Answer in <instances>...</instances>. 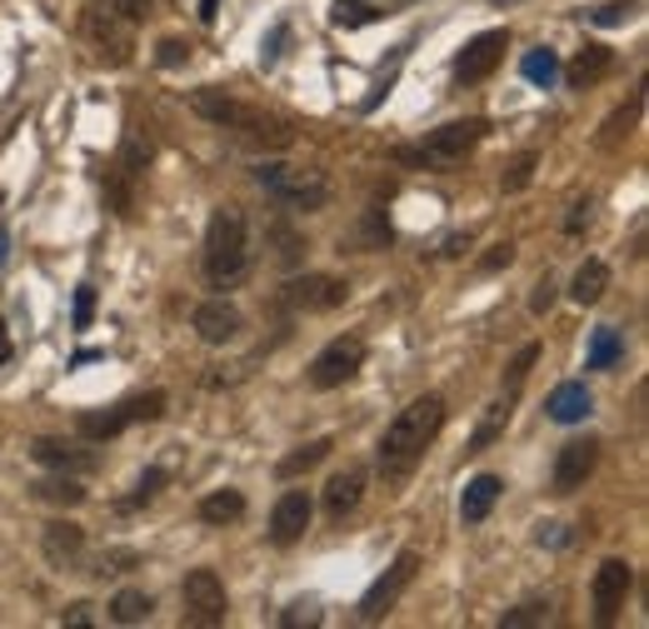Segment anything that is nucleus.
I'll return each mask as SVG.
<instances>
[{
    "mask_svg": "<svg viewBox=\"0 0 649 629\" xmlns=\"http://www.w3.org/2000/svg\"><path fill=\"white\" fill-rule=\"evenodd\" d=\"M439 425H445V399H439V395L409 399V405L385 425V435H379V455H375L379 459V475H385V479H405L409 469L425 459V449L435 445Z\"/></svg>",
    "mask_w": 649,
    "mask_h": 629,
    "instance_id": "nucleus-1",
    "label": "nucleus"
},
{
    "mask_svg": "<svg viewBox=\"0 0 649 629\" xmlns=\"http://www.w3.org/2000/svg\"><path fill=\"white\" fill-rule=\"evenodd\" d=\"M250 275V225L240 205H215L205 225V280L215 290H230Z\"/></svg>",
    "mask_w": 649,
    "mask_h": 629,
    "instance_id": "nucleus-2",
    "label": "nucleus"
},
{
    "mask_svg": "<svg viewBox=\"0 0 649 629\" xmlns=\"http://www.w3.org/2000/svg\"><path fill=\"white\" fill-rule=\"evenodd\" d=\"M255 185L265 190V195H275L280 205L305 210V215L329 205V180L320 175V170H295V165H280V160H260Z\"/></svg>",
    "mask_w": 649,
    "mask_h": 629,
    "instance_id": "nucleus-3",
    "label": "nucleus"
},
{
    "mask_svg": "<svg viewBox=\"0 0 649 629\" xmlns=\"http://www.w3.org/2000/svg\"><path fill=\"white\" fill-rule=\"evenodd\" d=\"M485 130H489L485 120H455V125L429 130L419 145H405V150H395V155L409 160V165H425V170H449V165H459V160L479 145V135H485Z\"/></svg>",
    "mask_w": 649,
    "mask_h": 629,
    "instance_id": "nucleus-4",
    "label": "nucleus"
},
{
    "mask_svg": "<svg viewBox=\"0 0 649 629\" xmlns=\"http://www.w3.org/2000/svg\"><path fill=\"white\" fill-rule=\"evenodd\" d=\"M80 35H85L90 55L105 60V65H130V60H135V26H130L115 6L85 10V16H80Z\"/></svg>",
    "mask_w": 649,
    "mask_h": 629,
    "instance_id": "nucleus-5",
    "label": "nucleus"
},
{
    "mask_svg": "<svg viewBox=\"0 0 649 629\" xmlns=\"http://www.w3.org/2000/svg\"><path fill=\"white\" fill-rule=\"evenodd\" d=\"M160 415H165V389H150V395L120 399V405L105 409V415H80V435L85 439H115L120 429L150 425V419H160Z\"/></svg>",
    "mask_w": 649,
    "mask_h": 629,
    "instance_id": "nucleus-6",
    "label": "nucleus"
},
{
    "mask_svg": "<svg viewBox=\"0 0 649 629\" xmlns=\"http://www.w3.org/2000/svg\"><path fill=\"white\" fill-rule=\"evenodd\" d=\"M180 605H185V625L195 629H215L225 625V585H220L215 569H190L185 585H180Z\"/></svg>",
    "mask_w": 649,
    "mask_h": 629,
    "instance_id": "nucleus-7",
    "label": "nucleus"
},
{
    "mask_svg": "<svg viewBox=\"0 0 649 629\" xmlns=\"http://www.w3.org/2000/svg\"><path fill=\"white\" fill-rule=\"evenodd\" d=\"M365 365V339L359 335H335L315 359H310V385L315 389H339L345 379L359 375Z\"/></svg>",
    "mask_w": 649,
    "mask_h": 629,
    "instance_id": "nucleus-8",
    "label": "nucleus"
},
{
    "mask_svg": "<svg viewBox=\"0 0 649 629\" xmlns=\"http://www.w3.org/2000/svg\"><path fill=\"white\" fill-rule=\"evenodd\" d=\"M415 569H419V555H415V549H399L395 565H389L385 575L369 585V595L359 599V619H369V625H375V619H385L389 609H395V599L415 585Z\"/></svg>",
    "mask_w": 649,
    "mask_h": 629,
    "instance_id": "nucleus-9",
    "label": "nucleus"
},
{
    "mask_svg": "<svg viewBox=\"0 0 649 629\" xmlns=\"http://www.w3.org/2000/svg\"><path fill=\"white\" fill-rule=\"evenodd\" d=\"M225 130H235V135L255 150H290V140H295V130H290L285 120L260 110V105H245V100H235V115L225 120Z\"/></svg>",
    "mask_w": 649,
    "mask_h": 629,
    "instance_id": "nucleus-10",
    "label": "nucleus"
},
{
    "mask_svg": "<svg viewBox=\"0 0 649 629\" xmlns=\"http://www.w3.org/2000/svg\"><path fill=\"white\" fill-rule=\"evenodd\" d=\"M629 585H635V569H629L625 559H605V565L595 569V585H589V599H595V619H599V625H609V619H615L619 609H625Z\"/></svg>",
    "mask_w": 649,
    "mask_h": 629,
    "instance_id": "nucleus-11",
    "label": "nucleus"
},
{
    "mask_svg": "<svg viewBox=\"0 0 649 629\" xmlns=\"http://www.w3.org/2000/svg\"><path fill=\"white\" fill-rule=\"evenodd\" d=\"M595 465H599V439L595 435L559 445V455H555V495H575V489H585V479L595 475Z\"/></svg>",
    "mask_w": 649,
    "mask_h": 629,
    "instance_id": "nucleus-12",
    "label": "nucleus"
},
{
    "mask_svg": "<svg viewBox=\"0 0 649 629\" xmlns=\"http://www.w3.org/2000/svg\"><path fill=\"white\" fill-rule=\"evenodd\" d=\"M505 50H509V35H505V30H485V35H475L465 50H459L455 75L465 80V85H479V80L495 75V65L505 60Z\"/></svg>",
    "mask_w": 649,
    "mask_h": 629,
    "instance_id": "nucleus-13",
    "label": "nucleus"
},
{
    "mask_svg": "<svg viewBox=\"0 0 649 629\" xmlns=\"http://www.w3.org/2000/svg\"><path fill=\"white\" fill-rule=\"evenodd\" d=\"M345 295H349V285L339 275H300V280H290L285 285V305H295V310H335V305H345Z\"/></svg>",
    "mask_w": 649,
    "mask_h": 629,
    "instance_id": "nucleus-14",
    "label": "nucleus"
},
{
    "mask_svg": "<svg viewBox=\"0 0 649 629\" xmlns=\"http://www.w3.org/2000/svg\"><path fill=\"white\" fill-rule=\"evenodd\" d=\"M310 515H315V505H310L305 489H285V495L275 499V509H270V539H275V545H295L310 529Z\"/></svg>",
    "mask_w": 649,
    "mask_h": 629,
    "instance_id": "nucleus-15",
    "label": "nucleus"
},
{
    "mask_svg": "<svg viewBox=\"0 0 649 629\" xmlns=\"http://www.w3.org/2000/svg\"><path fill=\"white\" fill-rule=\"evenodd\" d=\"M190 325H195V335L205 339V345H230V339L245 329V315H240L230 300H205V305H195Z\"/></svg>",
    "mask_w": 649,
    "mask_h": 629,
    "instance_id": "nucleus-16",
    "label": "nucleus"
},
{
    "mask_svg": "<svg viewBox=\"0 0 649 629\" xmlns=\"http://www.w3.org/2000/svg\"><path fill=\"white\" fill-rule=\"evenodd\" d=\"M30 455H36L40 465H50V469H65V475H85V469H95V465H100L95 449L75 445V439H55V435L30 439Z\"/></svg>",
    "mask_w": 649,
    "mask_h": 629,
    "instance_id": "nucleus-17",
    "label": "nucleus"
},
{
    "mask_svg": "<svg viewBox=\"0 0 649 629\" xmlns=\"http://www.w3.org/2000/svg\"><path fill=\"white\" fill-rule=\"evenodd\" d=\"M40 549L55 569H75L85 559V529L70 525V519H50L45 535H40Z\"/></svg>",
    "mask_w": 649,
    "mask_h": 629,
    "instance_id": "nucleus-18",
    "label": "nucleus"
},
{
    "mask_svg": "<svg viewBox=\"0 0 649 629\" xmlns=\"http://www.w3.org/2000/svg\"><path fill=\"white\" fill-rule=\"evenodd\" d=\"M365 465H345V469H335L329 475V485H325V515L329 519H345L349 509L359 505V495H365Z\"/></svg>",
    "mask_w": 649,
    "mask_h": 629,
    "instance_id": "nucleus-19",
    "label": "nucleus"
},
{
    "mask_svg": "<svg viewBox=\"0 0 649 629\" xmlns=\"http://www.w3.org/2000/svg\"><path fill=\"white\" fill-rule=\"evenodd\" d=\"M549 419L555 425H579V419L595 409V399H589V389H585V379H565V385H555V395H549Z\"/></svg>",
    "mask_w": 649,
    "mask_h": 629,
    "instance_id": "nucleus-20",
    "label": "nucleus"
},
{
    "mask_svg": "<svg viewBox=\"0 0 649 629\" xmlns=\"http://www.w3.org/2000/svg\"><path fill=\"white\" fill-rule=\"evenodd\" d=\"M495 499H499V475H475L465 485V495H459V519L465 525H485Z\"/></svg>",
    "mask_w": 649,
    "mask_h": 629,
    "instance_id": "nucleus-21",
    "label": "nucleus"
},
{
    "mask_svg": "<svg viewBox=\"0 0 649 629\" xmlns=\"http://www.w3.org/2000/svg\"><path fill=\"white\" fill-rule=\"evenodd\" d=\"M609 65H615V50H609V45H585L575 60H569L565 80H569L575 90H585V85H595V80H605Z\"/></svg>",
    "mask_w": 649,
    "mask_h": 629,
    "instance_id": "nucleus-22",
    "label": "nucleus"
},
{
    "mask_svg": "<svg viewBox=\"0 0 649 629\" xmlns=\"http://www.w3.org/2000/svg\"><path fill=\"white\" fill-rule=\"evenodd\" d=\"M509 415H515V395H499L495 405H485V415H479V425H475V435H469V455H479V449H489L499 435H505V425H509Z\"/></svg>",
    "mask_w": 649,
    "mask_h": 629,
    "instance_id": "nucleus-23",
    "label": "nucleus"
},
{
    "mask_svg": "<svg viewBox=\"0 0 649 629\" xmlns=\"http://www.w3.org/2000/svg\"><path fill=\"white\" fill-rule=\"evenodd\" d=\"M609 290V265L605 260H585V265L575 270V280H569V295H575V305H599Z\"/></svg>",
    "mask_w": 649,
    "mask_h": 629,
    "instance_id": "nucleus-24",
    "label": "nucleus"
},
{
    "mask_svg": "<svg viewBox=\"0 0 649 629\" xmlns=\"http://www.w3.org/2000/svg\"><path fill=\"white\" fill-rule=\"evenodd\" d=\"M245 515V495L240 489H215V495L200 499V519L205 525H230V519Z\"/></svg>",
    "mask_w": 649,
    "mask_h": 629,
    "instance_id": "nucleus-25",
    "label": "nucleus"
},
{
    "mask_svg": "<svg viewBox=\"0 0 649 629\" xmlns=\"http://www.w3.org/2000/svg\"><path fill=\"white\" fill-rule=\"evenodd\" d=\"M150 609H155V599H150L145 589H120V595L110 599V619H115V625H145Z\"/></svg>",
    "mask_w": 649,
    "mask_h": 629,
    "instance_id": "nucleus-26",
    "label": "nucleus"
},
{
    "mask_svg": "<svg viewBox=\"0 0 649 629\" xmlns=\"http://www.w3.org/2000/svg\"><path fill=\"white\" fill-rule=\"evenodd\" d=\"M329 449H335V439H310V445H300L295 455H285V459H280V465H275V475H280V479L305 475V469H315L320 459L329 455Z\"/></svg>",
    "mask_w": 649,
    "mask_h": 629,
    "instance_id": "nucleus-27",
    "label": "nucleus"
},
{
    "mask_svg": "<svg viewBox=\"0 0 649 629\" xmlns=\"http://www.w3.org/2000/svg\"><path fill=\"white\" fill-rule=\"evenodd\" d=\"M519 70H525V80L529 85H539V90H549L559 80V55L549 45H539V50H529L525 60H519Z\"/></svg>",
    "mask_w": 649,
    "mask_h": 629,
    "instance_id": "nucleus-28",
    "label": "nucleus"
},
{
    "mask_svg": "<svg viewBox=\"0 0 649 629\" xmlns=\"http://www.w3.org/2000/svg\"><path fill=\"white\" fill-rule=\"evenodd\" d=\"M619 359H625V339H619V329H595V339H589V369H615Z\"/></svg>",
    "mask_w": 649,
    "mask_h": 629,
    "instance_id": "nucleus-29",
    "label": "nucleus"
},
{
    "mask_svg": "<svg viewBox=\"0 0 649 629\" xmlns=\"http://www.w3.org/2000/svg\"><path fill=\"white\" fill-rule=\"evenodd\" d=\"M105 200L115 215H135V175H125V170H110L105 175Z\"/></svg>",
    "mask_w": 649,
    "mask_h": 629,
    "instance_id": "nucleus-30",
    "label": "nucleus"
},
{
    "mask_svg": "<svg viewBox=\"0 0 649 629\" xmlns=\"http://www.w3.org/2000/svg\"><path fill=\"white\" fill-rule=\"evenodd\" d=\"M265 235H270V245H275V260H280V265H300V255H305V240H300L295 230L285 225V220H275Z\"/></svg>",
    "mask_w": 649,
    "mask_h": 629,
    "instance_id": "nucleus-31",
    "label": "nucleus"
},
{
    "mask_svg": "<svg viewBox=\"0 0 649 629\" xmlns=\"http://www.w3.org/2000/svg\"><path fill=\"white\" fill-rule=\"evenodd\" d=\"M365 20H379L375 6H365V0H339L335 10H329V26L349 30V26H365Z\"/></svg>",
    "mask_w": 649,
    "mask_h": 629,
    "instance_id": "nucleus-32",
    "label": "nucleus"
},
{
    "mask_svg": "<svg viewBox=\"0 0 649 629\" xmlns=\"http://www.w3.org/2000/svg\"><path fill=\"white\" fill-rule=\"evenodd\" d=\"M36 495H40V499H50V505H80V499H85V489H80L75 479L65 475V479H40Z\"/></svg>",
    "mask_w": 649,
    "mask_h": 629,
    "instance_id": "nucleus-33",
    "label": "nucleus"
},
{
    "mask_svg": "<svg viewBox=\"0 0 649 629\" xmlns=\"http://www.w3.org/2000/svg\"><path fill=\"white\" fill-rule=\"evenodd\" d=\"M120 170H125V175H145V165H150V145L140 135H125V145H120V160H115Z\"/></svg>",
    "mask_w": 649,
    "mask_h": 629,
    "instance_id": "nucleus-34",
    "label": "nucleus"
},
{
    "mask_svg": "<svg viewBox=\"0 0 649 629\" xmlns=\"http://www.w3.org/2000/svg\"><path fill=\"white\" fill-rule=\"evenodd\" d=\"M549 619V605H539V599H529V605L519 609H505V619H499V629H525V625H545Z\"/></svg>",
    "mask_w": 649,
    "mask_h": 629,
    "instance_id": "nucleus-35",
    "label": "nucleus"
},
{
    "mask_svg": "<svg viewBox=\"0 0 649 629\" xmlns=\"http://www.w3.org/2000/svg\"><path fill=\"white\" fill-rule=\"evenodd\" d=\"M535 359H539V345H525L515 359H509V369H505V395H515V389L525 385V375L535 369Z\"/></svg>",
    "mask_w": 649,
    "mask_h": 629,
    "instance_id": "nucleus-36",
    "label": "nucleus"
},
{
    "mask_svg": "<svg viewBox=\"0 0 649 629\" xmlns=\"http://www.w3.org/2000/svg\"><path fill=\"white\" fill-rule=\"evenodd\" d=\"M160 485H165V469H160V465H150L145 475L135 479V495H130L120 509H135V505H145V499H155V495H160Z\"/></svg>",
    "mask_w": 649,
    "mask_h": 629,
    "instance_id": "nucleus-37",
    "label": "nucleus"
},
{
    "mask_svg": "<svg viewBox=\"0 0 649 629\" xmlns=\"http://www.w3.org/2000/svg\"><path fill=\"white\" fill-rule=\"evenodd\" d=\"M280 625H285V629H300V625H320V605H315V599H295V605H290L285 615H280Z\"/></svg>",
    "mask_w": 649,
    "mask_h": 629,
    "instance_id": "nucleus-38",
    "label": "nucleus"
},
{
    "mask_svg": "<svg viewBox=\"0 0 649 629\" xmlns=\"http://www.w3.org/2000/svg\"><path fill=\"white\" fill-rule=\"evenodd\" d=\"M529 180H535V155H519L515 165H509V175H499V185H505V190H525Z\"/></svg>",
    "mask_w": 649,
    "mask_h": 629,
    "instance_id": "nucleus-39",
    "label": "nucleus"
},
{
    "mask_svg": "<svg viewBox=\"0 0 649 629\" xmlns=\"http://www.w3.org/2000/svg\"><path fill=\"white\" fill-rule=\"evenodd\" d=\"M90 319H95V290L80 285L75 290V329H90Z\"/></svg>",
    "mask_w": 649,
    "mask_h": 629,
    "instance_id": "nucleus-40",
    "label": "nucleus"
},
{
    "mask_svg": "<svg viewBox=\"0 0 649 629\" xmlns=\"http://www.w3.org/2000/svg\"><path fill=\"white\" fill-rule=\"evenodd\" d=\"M160 65H185V60H190V45H185V40H175V35H170V40H160Z\"/></svg>",
    "mask_w": 649,
    "mask_h": 629,
    "instance_id": "nucleus-41",
    "label": "nucleus"
},
{
    "mask_svg": "<svg viewBox=\"0 0 649 629\" xmlns=\"http://www.w3.org/2000/svg\"><path fill=\"white\" fill-rule=\"evenodd\" d=\"M110 6H115V10H120V16H125V20H130V26H140V20H145V16H150V6H155V0H110Z\"/></svg>",
    "mask_w": 649,
    "mask_h": 629,
    "instance_id": "nucleus-42",
    "label": "nucleus"
},
{
    "mask_svg": "<svg viewBox=\"0 0 649 629\" xmlns=\"http://www.w3.org/2000/svg\"><path fill=\"white\" fill-rule=\"evenodd\" d=\"M549 305H555V280H539V285H535V295H529V310H535V315H545V310Z\"/></svg>",
    "mask_w": 649,
    "mask_h": 629,
    "instance_id": "nucleus-43",
    "label": "nucleus"
},
{
    "mask_svg": "<svg viewBox=\"0 0 649 629\" xmlns=\"http://www.w3.org/2000/svg\"><path fill=\"white\" fill-rule=\"evenodd\" d=\"M509 260H515V245L505 240V245H489V255L479 260V270H499V265H509Z\"/></svg>",
    "mask_w": 649,
    "mask_h": 629,
    "instance_id": "nucleus-44",
    "label": "nucleus"
},
{
    "mask_svg": "<svg viewBox=\"0 0 649 629\" xmlns=\"http://www.w3.org/2000/svg\"><path fill=\"white\" fill-rule=\"evenodd\" d=\"M625 16H629L625 6H599V10H595V26H619Z\"/></svg>",
    "mask_w": 649,
    "mask_h": 629,
    "instance_id": "nucleus-45",
    "label": "nucleus"
},
{
    "mask_svg": "<svg viewBox=\"0 0 649 629\" xmlns=\"http://www.w3.org/2000/svg\"><path fill=\"white\" fill-rule=\"evenodd\" d=\"M60 625H90V605H70L65 615H60Z\"/></svg>",
    "mask_w": 649,
    "mask_h": 629,
    "instance_id": "nucleus-46",
    "label": "nucleus"
},
{
    "mask_svg": "<svg viewBox=\"0 0 649 629\" xmlns=\"http://www.w3.org/2000/svg\"><path fill=\"white\" fill-rule=\"evenodd\" d=\"M459 250H469V235H455V240H445V250H439V255H459Z\"/></svg>",
    "mask_w": 649,
    "mask_h": 629,
    "instance_id": "nucleus-47",
    "label": "nucleus"
},
{
    "mask_svg": "<svg viewBox=\"0 0 649 629\" xmlns=\"http://www.w3.org/2000/svg\"><path fill=\"white\" fill-rule=\"evenodd\" d=\"M220 16V0H200V20H205V26H210V20H215Z\"/></svg>",
    "mask_w": 649,
    "mask_h": 629,
    "instance_id": "nucleus-48",
    "label": "nucleus"
},
{
    "mask_svg": "<svg viewBox=\"0 0 649 629\" xmlns=\"http://www.w3.org/2000/svg\"><path fill=\"white\" fill-rule=\"evenodd\" d=\"M10 359V329H0V365Z\"/></svg>",
    "mask_w": 649,
    "mask_h": 629,
    "instance_id": "nucleus-49",
    "label": "nucleus"
},
{
    "mask_svg": "<svg viewBox=\"0 0 649 629\" xmlns=\"http://www.w3.org/2000/svg\"><path fill=\"white\" fill-rule=\"evenodd\" d=\"M6 255H10V235L0 230V265H6Z\"/></svg>",
    "mask_w": 649,
    "mask_h": 629,
    "instance_id": "nucleus-50",
    "label": "nucleus"
}]
</instances>
